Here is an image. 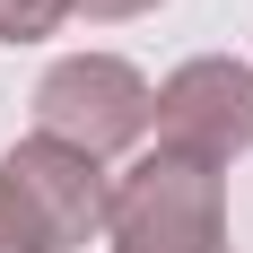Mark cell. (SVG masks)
I'll use <instances>...</instances> for the list:
<instances>
[{"instance_id":"3","label":"cell","mask_w":253,"mask_h":253,"mask_svg":"<svg viewBox=\"0 0 253 253\" xmlns=\"http://www.w3.org/2000/svg\"><path fill=\"white\" fill-rule=\"evenodd\" d=\"M149 114H157V87L131 70L123 52H70V61H52L35 79V140L87 157V166L123 157L149 131Z\"/></svg>"},{"instance_id":"1","label":"cell","mask_w":253,"mask_h":253,"mask_svg":"<svg viewBox=\"0 0 253 253\" xmlns=\"http://www.w3.org/2000/svg\"><path fill=\"white\" fill-rule=\"evenodd\" d=\"M105 253H227V183L192 157H131L105 201Z\"/></svg>"},{"instance_id":"2","label":"cell","mask_w":253,"mask_h":253,"mask_svg":"<svg viewBox=\"0 0 253 253\" xmlns=\"http://www.w3.org/2000/svg\"><path fill=\"white\" fill-rule=\"evenodd\" d=\"M105 201H114L105 166L52 140H18L0 157V253H79L87 236H105Z\"/></svg>"},{"instance_id":"6","label":"cell","mask_w":253,"mask_h":253,"mask_svg":"<svg viewBox=\"0 0 253 253\" xmlns=\"http://www.w3.org/2000/svg\"><path fill=\"white\" fill-rule=\"evenodd\" d=\"M79 18H105V26H123V18H149V9H166V0H70Z\"/></svg>"},{"instance_id":"4","label":"cell","mask_w":253,"mask_h":253,"mask_svg":"<svg viewBox=\"0 0 253 253\" xmlns=\"http://www.w3.org/2000/svg\"><path fill=\"white\" fill-rule=\"evenodd\" d=\"M157 149L192 157V166H227V157L253 149V61H227V52H201L183 61L166 87H157Z\"/></svg>"},{"instance_id":"5","label":"cell","mask_w":253,"mask_h":253,"mask_svg":"<svg viewBox=\"0 0 253 253\" xmlns=\"http://www.w3.org/2000/svg\"><path fill=\"white\" fill-rule=\"evenodd\" d=\"M61 18H70V0H0V44H44V35H61Z\"/></svg>"}]
</instances>
